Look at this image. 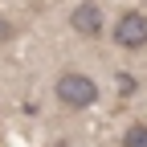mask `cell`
Listing matches in <instances>:
<instances>
[{
	"mask_svg": "<svg viewBox=\"0 0 147 147\" xmlns=\"http://www.w3.org/2000/svg\"><path fill=\"white\" fill-rule=\"evenodd\" d=\"M53 94H57V102L65 106V110H74V115H78V110H90L98 102V82L90 78L86 69H61L57 74V82H53Z\"/></svg>",
	"mask_w": 147,
	"mask_h": 147,
	"instance_id": "1",
	"label": "cell"
},
{
	"mask_svg": "<svg viewBox=\"0 0 147 147\" xmlns=\"http://www.w3.org/2000/svg\"><path fill=\"white\" fill-rule=\"evenodd\" d=\"M110 33H115V45L119 49H131V53L147 49V12H139V8L119 12V21L110 25Z\"/></svg>",
	"mask_w": 147,
	"mask_h": 147,
	"instance_id": "2",
	"label": "cell"
},
{
	"mask_svg": "<svg viewBox=\"0 0 147 147\" xmlns=\"http://www.w3.org/2000/svg\"><path fill=\"white\" fill-rule=\"evenodd\" d=\"M69 29L78 37H86V41H94V37H102V29H106V12L94 4V0H82V4L69 8Z\"/></svg>",
	"mask_w": 147,
	"mask_h": 147,
	"instance_id": "3",
	"label": "cell"
},
{
	"mask_svg": "<svg viewBox=\"0 0 147 147\" xmlns=\"http://www.w3.org/2000/svg\"><path fill=\"white\" fill-rule=\"evenodd\" d=\"M123 147H147V119H135L123 131Z\"/></svg>",
	"mask_w": 147,
	"mask_h": 147,
	"instance_id": "4",
	"label": "cell"
},
{
	"mask_svg": "<svg viewBox=\"0 0 147 147\" xmlns=\"http://www.w3.org/2000/svg\"><path fill=\"white\" fill-rule=\"evenodd\" d=\"M115 82H119V94H123V98H135V94H139V78H135V74H127V69H123Z\"/></svg>",
	"mask_w": 147,
	"mask_h": 147,
	"instance_id": "5",
	"label": "cell"
},
{
	"mask_svg": "<svg viewBox=\"0 0 147 147\" xmlns=\"http://www.w3.org/2000/svg\"><path fill=\"white\" fill-rule=\"evenodd\" d=\"M12 33H16V29H12V21L0 12V45H4V41H12Z\"/></svg>",
	"mask_w": 147,
	"mask_h": 147,
	"instance_id": "6",
	"label": "cell"
}]
</instances>
